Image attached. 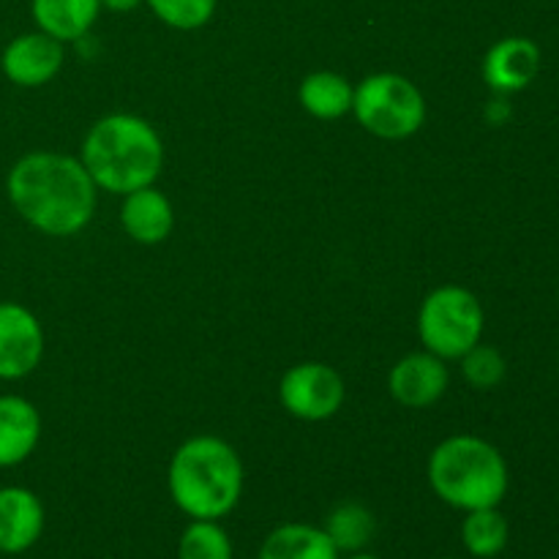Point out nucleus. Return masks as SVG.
Segmentation results:
<instances>
[{
    "label": "nucleus",
    "mask_w": 559,
    "mask_h": 559,
    "mask_svg": "<svg viewBox=\"0 0 559 559\" xmlns=\"http://www.w3.org/2000/svg\"><path fill=\"white\" fill-rule=\"evenodd\" d=\"M11 207L49 238H74L93 222L98 189L85 164L69 153L33 151L16 158L5 178Z\"/></svg>",
    "instance_id": "f257e3e1"
},
{
    "label": "nucleus",
    "mask_w": 559,
    "mask_h": 559,
    "mask_svg": "<svg viewBox=\"0 0 559 559\" xmlns=\"http://www.w3.org/2000/svg\"><path fill=\"white\" fill-rule=\"evenodd\" d=\"M80 162L98 191L126 197L145 186H156L164 169V142L151 120L131 112H112L87 129Z\"/></svg>",
    "instance_id": "f03ea898"
},
{
    "label": "nucleus",
    "mask_w": 559,
    "mask_h": 559,
    "mask_svg": "<svg viewBox=\"0 0 559 559\" xmlns=\"http://www.w3.org/2000/svg\"><path fill=\"white\" fill-rule=\"evenodd\" d=\"M243 462L222 437H189L169 459V497L189 519L218 522L229 516L243 495Z\"/></svg>",
    "instance_id": "7ed1b4c3"
},
{
    "label": "nucleus",
    "mask_w": 559,
    "mask_h": 559,
    "mask_svg": "<svg viewBox=\"0 0 559 559\" xmlns=\"http://www.w3.org/2000/svg\"><path fill=\"white\" fill-rule=\"evenodd\" d=\"M426 475L431 491L445 506L464 513L500 508L511 486V473L500 448L475 435L445 437L431 451Z\"/></svg>",
    "instance_id": "20e7f679"
},
{
    "label": "nucleus",
    "mask_w": 559,
    "mask_h": 559,
    "mask_svg": "<svg viewBox=\"0 0 559 559\" xmlns=\"http://www.w3.org/2000/svg\"><path fill=\"white\" fill-rule=\"evenodd\" d=\"M486 311L478 295L459 284L431 289L418 309V338L426 353L459 360L484 338Z\"/></svg>",
    "instance_id": "39448f33"
},
{
    "label": "nucleus",
    "mask_w": 559,
    "mask_h": 559,
    "mask_svg": "<svg viewBox=\"0 0 559 559\" xmlns=\"http://www.w3.org/2000/svg\"><path fill=\"white\" fill-rule=\"evenodd\" d=\"M353 115L369 134L399 142L418 134L426 123V98L404 74L377 71L355 85Z\"/></svg>",
    "instance_id": "423d86ee"
},
{
    "label": "nucleus",
    "mask_w": 559,
    "mask_h": 559,
    "mask_svg": "<svg viewBox=\"0 0 559 559\" xmlns=\"http://www.w3.org/2000/svg\"><path fill=\"white\" fill-rule=\"evenodd\" d=\"M347 399L344 377L333 366L320 360L289 366L278 382V402L293 418L306 424H320L338 415Z\"/></svg>",
    "instance_id": "0eeeda50"
},
{
    "label": "nucleus",
    "mask_w": 559,
    "mask_h": 559,
    "mask_svg": "<svg viewBox=\"0 0 559 559\" xmlns=\"http://www.w3.org/2000/svg\"><path fill=\"white\" fill-rule=\"evenodd\" d=\"M44 328L27 306L0 300V380H25L41 366Z\"/></svg>",
    "instance_id": "6e6552de"
},
{
    "label": "nucleus",
    "mask_w": 559,
    "mask_h": 559,
    "mask_svg": "<svg viewBox=\"0 0 559 559\" xmlns=\"http://www.w3.org/2000/svg\"><path fill=\"white\" fill-rule=\"evenodd\" d=\"M451 385V369L448 360L426 353H409L399 358L388 371V391L393 402L407 409H426L435 407L445 396Z\"/></svg>",
    "instance_id": "1a4fd4ad"
},
{
    "label": "nucleus",
    "mask_w": 559,
    "mask_h": 559,
    "mask_svg": "<svg viewBox=\"0 0 559 559\" xmlns=\"http://www.w3.org/2000/svg\"><path fill=\"white\" fill-rule=\"evenodd\" d=\"M63 44L41 31L22 33L5 44L0 55V69L5 80L20 87H41L52 82L63 69Z\"/></svg>",
    "instance_id": "9d476101"
},
{
    "label": "nucleus",
    "mask_w": 559,
    "mask_h": 559,
    "mask_svg": "<svg viewBox=\"0 0 559 559\" xmlns=\"http://www.w3.org/2000/svg\"><path fill=\"white\" fill-rule=\"evenodd\" d=\"M540 71V47L533 38L508 36L491 44L484 58V80L495 93H519L535 82Z\"/></svg>",
    "instance_id": "9b49d317"
},
{
    "label": "nucleus",
    "mask_w": 559,
    "mask_h": 559,
    "mask_svg": "<svg viewBox=\"0 0 559 559\" xmlns=\"http://www.w3.org/2000/svg\"><path fill=\"white\" fill-rule=\"evenodd\" d=\"M44 506L25 486L0 489V555H25L44 533Z\"/></svg>",
    "instance_id": "f8f14e48"
},
{
    "label": "nucleus",
    "mask_w": 559,
    "mask_h": 559,
    "mask_svg": "<svg viewBox=\"0 0 559 559\" xmlns=\"http://www.w3.org/2000/svg\"><path fill=\"white\" fill-rule=\"evenodd\" d=\"M120 227L134 243L158 246L173 235L175 207L164 191L145 186L123 197L120 205Z\"/></svg>",
    "instance_id": "ddd939ff"
},
{
    "label": "nucleus",
    "mask_w": 559,
    "mask_h": 559,
    "mask_svg": "<svg viewBox=\"0 0 559 559\" xmlns=\"http://www.w3.org/2000/svg\"><path fill=\"white\" fill-rule=\"evenodd\" d=\"M41 440V415L27 399L0 396V469L27 462Z\"/></svg>",
    "instance_id": "4468645a"
},
{
    "label": "nucleus",
    "mask_w": 559,
    "mask_h": 559,
    "mask_svg": "<svg viewBox=\"0 0 559 559\" xmlns=\"http://www.w3.org/2000/svg\"><path fill=\"white\" fill-rule=\"evenodd\" d=\"M102 0H31V14L38 31L60 44L80 41L96 25Z\"/></svg>",
    "instance_id": "2eb2a0df"
},
{
    "label": "nucleus",
    "mask_w": 559,
    "mask_h": 559,
    "mask_svg": "<svg viewBox=\"0 0 559 559\" xmlns=\"http://www.w3.org/2000/svg\"><path fill=\"white\" fill-rule=\"evenodd\" d=\"M257 559H342V555L322 527L289 522L267 533Z\"/></svg>",
    "instance_id": "dca6fc26"
},
{
    "label": "nucleus",
    "mask_w": 559,
    "mask_h": 559,
    "mask_svg": "<svg viewBox=\"0 0 559 559\" xmlns=\"http://www.w3.org/2000/svg\"><path fill=\"white\" fill-rule=\"evenodd\" d=\"M355 87L338 71H311L298 87V102L311 118L338 120L353 112Z\"/></svg>",
    "instance_id": "f3484780"
},
{
    "label": "nucleus",
    "mask_w": 559,
    "mask_h": 559,
    "mask_svg": "<svg viewBox=\"0 0 559 559\" xmlns=\"http://www.w3.org/2000/svg\"><path fill=\"white\" fill-rule=\"evenodd\" d=\"M322 530L333 540L338 555H355V551H364L371 544V538L377 533V522L369 508L349 500L328 513V522Z\"/></svg>",
    "instance_id": "a211bd4d"
},
{
    "label": "nucleus",
    "mask_w": 559,
    "mask_h": 559,
    "mask_svg": "<svg viewBox=\"0 0 559 559\" xmlns=\"http://www.w3.org/2000/svg\"><path fill=\"white\" fill-rule=\"evenodd\" d=\"M511 538L508 519L497 508H480V511L464 513L462 544L467 555L475 559H491L502 555Z\"/></svg>",
    "instance_id": "6ab92c4d"
},
{
    "label": "nucleus",
    "mask_w": 559,
    "mask_h": 559,
    "mask_svg": "<svg viewBox=\"0 0 559 559\" xmlns=\"http://www.w3.org/2000/svg\"><path fill=\"white\" fill-rule=\"evenodd\" d=\"M178 559H235L233 538L218 522L191 519L178 540Z\"/></svg>",
    "instance_id": "aec40b11"
},
{
    "label": "nucleus",
    "mask_w": 559,
    "mask_h": 559,
    "mask_svg": "<svg viewBox=\"0 0 559 559\" xmlns=\"http://www.w3.org/2000/svg\"><path fill=\"white\" fill-rule=\"evenodd\" d=\"M459 364H462V377L475 391H495L508 374V364L500 349L489 347L484 342H478L469 353H464Z\"/></svg>",
    "instance_id": "412c9836"
},
{
    "label": "nucleus",
    "mask_w": 559,
    "mask_h": 559,
    "mask_svg": "<svg viewBox=\"0 0 559 559\" xmlns=\"http://www.w3.org/2000/svg\"><path fill=\"white\" fill-rule=\"evenodd\" d=\"M147 9L175 31H200L216 14L218 0H145Z\"/></svg>",
    "instance_id": "4be33fe9"
},
{
    "label": "nucleus",
    "mask_w": 559,
    "mask_h": 559,
    "mask_svg": "<svg viewBox=\"0 0 559 559\" xmlns=\"http://www.w3.org/2000/svg\"><path fill=\"white\" fill-rule=\"evenodd\" d=\"M145 0H102V9L115 11V14H126V11H134L136 5H142Z\"/></svg>",
    "instance_id": "5701e85b"
},
{
    "label": "nucleus",
    "mask_w": 559,
    "mask_h": 559,
    "mask_svg": "<svg viewBox=\"0 0 559 559\" xmlns=\"http://www.w3.org/2000/svg\"><path fill=\"white\" fill-rule=\"evenodd\" d=\"M344 559H380V557L369 555V551H355V555H347Z\"/></svg>",
    "instance_id": "b1692460"
},
{
    "label": "nucleus",
    "mask_w": 559,
    "mask_h": 559,
    "mask_svg": "<svg viewBox=\"0 0 559 559\" xmlns=\"http://www.w3.org/2000/svg\"><path fill=\"white\" fill-rule=\"evenodd\" d=\"M440 559H456V557H440Z\"/></svg>",
    "instance_id": "393cba45"
},
{
    "label": "nucleus",
    "mask_w": 559,
    "mask_h": 559,
    "mask_svg": "<svg viewBox=\"0 0 559 559\" xmlns=\"http://www.w3.org/2000/svg\"><path fill=\"white\" fill-rule=\"evenodd\" d=\"M557 300H559V293H557Z\"/></svg>",
    "instance_id": "a878e982"
}]
</instances>
